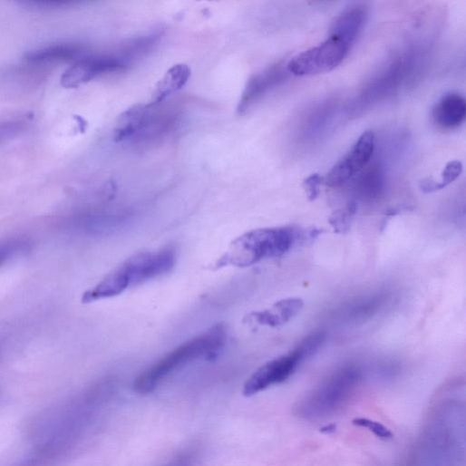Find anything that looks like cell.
Instances as JSON below:
<instances>
[{
  "instance_id": "cb8c5ba5",
  "label": "cell",
  "mask_w": 466,
  "mask_h": 466,
  "mask_svg": "<svg viewBox=\"0 0 466 466\" xmlns=\"http://www.w3.org/2000/svg\"><path fill=\"white\" fill-rule=\"evenodd\" d=\"M420 189L424 193H432L442 189L439 181H435L432 178H426L419 182Z\"/></svg>"
},
{
  "instance_id": "4fadbf2b",
  "label": "cell",
  "mask_w": 466,
  "mask_h": 466,
  "mask_svg": "<svg viewBox=\"0 0 466 466\" xmlns=\"http://www.w3.org/2000/svg\"><path fill=\"white\" fill-rule=\"evenodd\" d=\"M435 122L443 129H454L463 123L466 117V101L457 92L443 95L432 111Z\"/></svg>"
},
{
  "instance_id": "9a60e30c",
  "label": "cell",
  "mask_w": 466,
  "mask_h": 466,
  "mask_svg": "<svg viewBox=\"0 0 466 466\" xmlns=\"http://www.w3.org/2000/svg\"><path fill=\"white\" fill-rule=\"evenodd\" d=\"M356 179L355 192L363 200L376 199L384 188V176L378 166H371L366 171H361Z\"/></svg>"
},
{
  "instance_id": "6da1fadb",
  "label": "cell",
  "mask_w": 466,
  "mask_h": 466,
  "mask_svg": "<svg viewBox=\"0 0 466 466\" xmlns=\"http://www.w3.org/2000/svg\"><path fill=\"white\" fill-rule=\"evenodd\" d=\"M175 263L176 255L171 249L136 255L107 275L93 288L85 292L82 302L92 304L118 296L131 286L169 273Z\"/></svg>"
},
{
  "instance_id": "e0dca14e",
  "label": "cell",
  "mask_w": 466,
  "mask_h": 466,
  "mask_svg": "<svg viewBox=\"0 0 466 466\" xmlns=\"http://www.w3.org/2000/svg\"><path fill=\"white\" fill-rule=\"evenodd\" d=\"M358 202L351 199L345 208L335 210L329 217V223L338 235H345L352 225L353 218L357 211Z\"/></svg>"
},
{
  "instance_id": "277c9868",
  "label": "cell",
  "mask_w": 466,
  "mask_h": 466,
  "mask_svg": "<svg viewBox=\"0 0 466 466\" xmlns=\"http://www.w3.org/2000/svg\"><path fill=\"white\" fill-rule=\"evenodd\" d=\"M361 379L355 367H345L333 374L297 408L301 416L318 418L336 410L351 394Z\"/></svg>"
},
{
  "instance_id": "7402d4cb",
  "label": "cell",
  "mask_w": 466,
  "mask_h": 466,
  "mask_svg": "<svg viewBox=\"0 0 466 466\" xmlns=\"http://www.w3.org/2000/svg\"><path fill=\"white\" fill-rule=\"evenodd\" d=\"M323 182L324 178L318 173H314L304 180L303 186L310 201L318 198Z\"/></svg>"
},
{
  "instance_id": "44dd1931",
  "label": "cell",
  "mask_w": 466,
  "mask_h": 466,
  "mask_svg": "<svg viewBox=\"0 0 466 466\" xmlns=\"http://www.w3.org/2000/svg\"><path fill=\"white\" fill-rule=\"evenodd\" d=\"M462 164L459 160L448 162L442 172V180L439 181L442 188L447 187L457 180L462 172Z\"/></svg>"
},
{
  "instance_id": "d6986e66",
  "label": "cell",
  "mask_w": 466,
  "mask_h": 466,
  "mask_svg": "<svg viewBox=\"0 0 466 466\" xmlns=\"http://www.w3.org/2000/svg\"><path fill=\"white\" fill-rule=\"evenodd\" d=\"M353 424L358 427L368 429L377 437L388 440L393 437L392 432L379 422L368 418H355L353 420Z\"/></svg>"
},
{
  "instance_id": "30bf717a",
  "label": "cell",
  "mask_w": 466,
  "mask_h": 466,
  "mask_svg": "<svg viewBox=\"0 0 466 466\" xmlns=\"http://www.w3.org/2000/svg\"><path fill=\"white\" fill-rule=\"evenodd\" d=\"M152 108L149 104L135 105L123 112L118 120L114 140L122 142L141 137L155 121Z\"/></svg>"
},
{
  "instance_id": "9c48e42d",
  "label": "cell",
  "mask_w": 466,
  "mask_h": 466,
  "mask_svg": "<svg viewBox=\"0 0 466 466\" xmlns=\"http://www.w3.org/2000/svg\"><path fill=\"white\" fill-rule=\"evenodd\" d=\"M283 63L276 64L251 78L246 86L238 105V112L245 113L273 89L281 85L288 77Z\"/></svg>"
},
{
  "instance_id": "603a6c76",
  "label": "cell",
  "mask_w": 466,
  "mask_h": 466,
  "mask_svg": "<svg viewBox=\"0 0 466 466\" xmlns=\"http://www.w3.org/2000/svg\"><path fill=\"white\" fill-rule=\"evenodd\" d=\"M22 130V122L8 121L0 123V144L16 137Z\"/></svg>"
},
{
  "instance_id": "ffe728a7",
  "label": "cell",
  "mask_w": 466,
  "mask_h": 466,
  "mask_svg": "<svg viewBox=\"0 0 466 466\" xmlns=\"http://www.w3.org/2000/svg\"><path fill=\"white\" fill-rule=\"evenodd\" d=\"M27 248L28 244L18 240L0 245V267L5 266L9 260L21 254Z\"/></svg>"
},
{
  "instance_id": "8992f818",
  "label": "cell",
  "mask_w": 466,
  "mask_h": 466,
  "mask_svg": "<svg viewBox=\"0 0 466 466\" xmlns=\"http://www.w3.org/2000/svg\"><path fill=\"white\" fill-rule=\"evenodd\" d=\"M374 149V133L371 131H364L349 152L334 165L324 182L335 189L345 186L366 168Z\"/></svg>"
},
{
  "instance_id": "ba28073f",
  "label": "cell",
  "mask_w": 466,
  "mask_h": 466,
  "mask_svg": "<svg viewBox=\"0 0 466 466\" xmlns=\"http://www.w3.org/2000/svg\"><path fill=\"white\" fill-rule=\"evenodd\" d=\"M303 362L299 354L293 350L286 355L267 363L246 383L244 394L252 396L270 386L286 382L296 373Z\"/></svg>"
},
{
  "instance_id": "2e32d148",
  "label": "cell",
  "mask_w": 466,
  "mask_h": 466,
  "mask_svg": "<svg viewBox=\"0 0 466 466\" xmlns=\"http://www.w3.org/2000/svg\"><path fill=\"white\" fill-rule=\"evenodd\" d=\"M80 49L73 44H57L30 53L26 60L32 63H51L78 56Z\"/></svg>"
},
{
  "instance_id": "ac0fdd59",
  "label": "cell",
  "mask_w": 466,
  "mask_h": 466,
  "mask_svg": "<svg viewBox=\"0 0 466 466\" xmlns=\"http://www.w3.org/2000/svg\"><path fill=\"white\" fill-rule=\"evenodd\" d=\"M326 341V334L323 331L314 332L306 336L294 349L305 361L315 355Z\"/></svg>"
},
{
  "instance_id": "5bb4252c",
  "label": "cell",
  "mask_w": 466,
  "mask_h": 466,
  "mask_svg": "<svg viewBox=\"0 0 466 466\" xmlns=\"http://www.w3.org/2000/svg\"><path fill=\"white\" fill-rule=\"evenodd\" d=\"M190 74V69L185 64H177L171 67L157 83L149 105L156 106L181 90L187 84Z\"/></svg>"
},
{
  "instance_id": "8fae6325",
  "label": "cell",
  "mask_w": 466,
  "mask_h": 466,
  "mask_svg": "<svg viewBox=\"0 0 466 466\" xmlns=\"http://www.w3.org/2000/svg\"><path fill=\"white\" fill-rule=\"evenodd\" d=\"M367 15V9L364 5H350L335 18L331 27L330 37L352 47L364 30Z\"/></svg>"
},
{
  "instance_id": "7c38bea8",
  "label": "cell",
  "mask_w": 466,
  "mask_h": 466,
  "mask_svg": "<svg viewBox=\"0 0 466 466\" xmlns=\"http://www.w3.org/2000/svg\"><path fill=\"white\" fill-rule=\"evenodd\" d=\"M301 298H287L276 303L271 309L254 312L245 319L247 324L272 328L279 327L296 317L304 307Z\"/></svg>"
},
{
  "instance_id": "3957f363",
  "label": "cell",
  "mask_w": 466,
  "mask_h": 466,
  "mask_svg": "<svg viewBox=\"0 0 466 466\" xmlns=\"http://www.w3.org/2000/svg\"><path fill=\"white\" fill-rule=\"evenodd\" d=\"M227 334L223 325H216L205 333L180 345L141 374L134 382V390L141 394L151 393L177 369L199 359H213L223 348Z\"/></svg>"
},
{
  "instance_id": "52a82bcc",
  "label": "cell",
  "mask_w": 466,
  "mask_h": 466,
  "mask_svg": "<svg viewBox=\"0 0 466 466\" xmlns=\"http://www.w3.org/2000/svg\"><path fill=\"white\" fill-rule=\"evenodd\" d=\"M128 62L125 55L83 57L64 73L62 77V84L65 88H78L101 75L125 69Z\"/></svg>"
},
{
  "instance_id": "7a4b0ae2",
  "label": "cell",
  "mask_w": 466,
  "mask_h": 466,
  "mask_svg": "<svg viewBox=\"0 0 466 466\" xmlns=\"http://www.w3.org/2000/svg\"><path fill=\"white\" fill-rule=\"evenodd\" d=\"M301 233L292 227L263 228L245 233L233 241L217 267H249L265 259L281 257L289 252Z\"/></svg>"
},
{
  "instance_id": "d4e9b609",
  "label": "cell",
  "mask_w": 466,
  "mask_h": 466,
  "mask_svg": "<svg viewBox=\"0 0 466 466\" xmlns=\"http://www.w3.org/2000/svg\"><path fill=\"white\" fill-rule=\"evenodd\" d=\"M335 429H336V426L335 424H330V425H327V426L322 428L321 432H325V433H331V432H335Z\"/></svg>"
},
{
  "instance_id": "5b68a950",
  "label": "cell",
  "mask_w": 466,
  "mask_h": 466,
  "mask_svg": "<svg viewBox=\"0 0 466 466\" xmlns=\"http://www.w3.org/2000/svg\"><path fill=\"white\" fill-rule=\"evenodd\" d=\"M351 47L329 37L326 41L294 57L286 68L290 74L298 77L315 76L337 68L347 57Z\"/></svg>"
}]
</instances>
